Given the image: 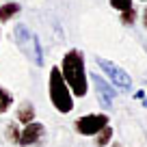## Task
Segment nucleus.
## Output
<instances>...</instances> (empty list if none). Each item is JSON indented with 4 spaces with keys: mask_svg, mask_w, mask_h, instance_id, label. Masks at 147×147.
Returning a JSON list of instances; mask_svg holds the SVG:
<instances>
[{
    "mask_svg": "<svg viewBox=\"0 0 147 147\" xmlns=\"http://www.w3.org/2000/svg\"><path fill=\"white\" fill-rule=\"evenodd\" d=\"M61 74H63L67 87L71 89L74 97H84L89 93V74L87 65H84V54L78 48H71L63 54L59 65Z\"/></svg>",
    "mask_w": 147,
    "mask_h": 147,
    "instance_id": "nucleus-1",
    "label": "nucleus"
},
{
    "mask_svg": "<svg viewBox=\"0 0 147 147\" xmlns=\"http://www.w3.org/2000/svg\"><path fill=\"white\" fill-rule=\"evenodd\" d=\"M48 97H50V104L56 108V113H61V115H69L74 110V100L76 97H74L71 89L65 82L59 65L52 67L50 74H48Z\"/></svg>",
    "mask_w": 147,
    "mask_h": 147,
    "instance_id": "nucleus-2",
    "label": "nucleus"
},
{
    "mask_svg": "<svg viewBox=\"0 0 147 147\" xmlns=\"http://www.w3.org/2000/svg\"><path fill=\"white\" fill-rule=\"evenodd\" d=\"M13 41L15 46L22 50V54L30 61L32 65L37 67H43V48H41V41L39 37L26 26V24H15L13 26Z\"/></svg>",
    "mask_w": 147,
    "mask_h": 147,
    "instance_id": "nucleus-3",
    "label": "nucleus"
},
{
    "mask_svg": "<svg viewBox=\"0 0 147 147\" xmlns=\"http://www.w3.org/2000/svg\"><path fill=\"white\" fill-rule=\"evenodd\" d=\"M95 65L102 69V74L106 76V80H108L117 91H130V89H132V78H130V74L125 71L123 67H119L117 63L104 59V56H95Z\"/></svg>",
    "mask_w": 147,
    "mask_h": 147,
    "instance_id": "nucleus-4",
    "label": "nucleus"
},
{
    "mask_svg": "<svg viewBox=\"0 0 147 147\" xmlns=\"http://www.w3.org/2000/svg\"><path fill=\"white\" fill-rule=\"evenodd\" d=\"M108 123H110V117L106 113H89V115H82L74 121V130L80 136H95Z\"/></svg>",
    "mask_w": 147,
    "mask_h": 147,
    "instance_id": "nucleus-5",
    "label": "nucleus"
},
{
    "mask_svg": "<svg viewBox=\"0 0 147 147\" xmlns=\"http://www.w3.org/2000/svg\"><path fill=\"white\" fill-rule=\"evenodd\" d=\"M89 80H91L93 87H95L100 106H102V108H113V102H115V97H117V89L113 87V84H110L104 76H100L97 71H91V74H89Z\"/></svg>",
    "mask_w": 147,
    "mask_h": 147,
    "instance_id": "nucleus-6",
    "label": "nucleus"
},
{
    "mask_svg": "<svg viewBox=\"0 0 147 147\" xmlns=\"http://www.w3.org/2000/svg\"><path fill=\"white\" fill-rule=\"evenodd\" d=\"M46 125L39 123V121H32V123L24 125L22 128V136H20V145L22 147H43L46 143Z\"/></svg>",
    "mask_w": 147,
    "mask_h": 147,
    "instance_id": "nucleus-7",
    "label": "nucleus"
},
{
    "mask_svg": "<svg viewBox=\"0 0 147 147\" xmlns=\"http://www.w3.org/2000/svg\"><path fill=\"white\" fill-rule=\"evenodd\" d=\"M37 117V110H35V104L32 102H22V104L18 106V110H15V121L22 125H28L32 123Z\"/></svg>",
    "mask_w": 147,
    "mask_h": 147,
    "instance_id": "nucleus-8",
    "label": "nucleus"
},
{
    "mask_svg": "<svg viewBox=\"0 0 147 147\" xmlns=\"http://www.w3.org/2000/svg\"><path fill=\"white\" fill-rule=\"evenodd\" d=\"M20 11H22V5H20V2H13V0L2 2V5H0V24H9L11 20H15L20 15Z\"/></svg>",
    "mask_w": 147,
    "mask_h": 147,
    "instance_id": "nucleus-9",
    "label": "nucleus"
},
{
    "mask_svg": "<svg viewBox=\"0 0 147 147\" xmlns=\"http://www.w3.org/2000/svg\"><path fill=\"white\" fill-rule=\"evenodd\" d=\"M20 136H22V128H20L18 121H9L5 128V138L13 145H20Z\"/></svg>",
    "mask_w": 147,
    "mask_h": 147,
    "instance_id": "nucleus-10",
    "label": "nucleus"
},
{
    "mask_svg": "<svg viewBox=\"0 0 147 147\" xmlns=\"http://www.w3.org/2000/svg\"><path fill=\"white\" fill-rule=\"evenodd\" d=\"M93 138H95V147H108L110 141H113V128H110V123L106 128H102Z\"/></svg>",
    "mask_w": 147,
    "mask_h": 147,
    "instance_id": "nucleus-11",
    "label": "nucleus"
},
{
    "mask_svg": "<svg viewBox=\"0 0 147 147\" xmlns=\"http://www.w3.org/2000/svg\"><path fill=\"white\" fill-rule=\"evenodd\" d=\"M11 106H13V95L5 87H0V115H5Z\"/></svg>",
    "mask_w": 147,
    "mask_h": 147,
    "instance_id": "nucleus-12",
    "label": "nucleus"
},
{
    "mask_svg": "<svg viewBox=\"0 0 147 147\" xmlns=\"http://www.w3.org/2000/svg\"><path fill=\"white\" fill-rule=\"evenodd\" d=\"M119 20H121V24H123V26H134V24H136V20H138V11L134 9H128V11H121L119 13Z\"/></svg>",
    "mask_w": 147,
    "mask_h": 147,
    "instance_id": "nucleus-13",
    "label": "nucleus"
},
{
    "mask_svg": "<svg viewBox=\"0 0 147 147\" xmlns=\"http://www.w3.org/2000/svg\"><path fill=\"white\" fill-rule=\"evenodd\" d=\"M108 2H110V7H113L115 11H119V13L134 7V0H108Z\"/></svg>",
    "mask_w": 147,
    "mask_h": 147,
    "instance_id": "nucleus-14",
    "label": "nucleus"
},
{
    "mask_svg": "<svg viewBox=\"0 0 147 147\" xmlns=\"http://www.w3.org/2000/svg\"><path fill=\"white\" fill-rule=\"evenodd\" d=\"M141 22H143V26H145V30H147V5H145V9H143V13H141Z\"/></svg>",
    "mask_w": 147,
    "mask_h": 147,
    "instance_id": "nucleus-15",
    "label": "nucleus"
},
{
    "mask_svg": "<svg viewBox=\"0 0 147 147\" xmlns=\"http://www.w3.org/2000/svg\"><path fill=\"white\" fill-rule=\"evenodd\" d=\"M141 102H143V106H145V108H147V93H145V97H143Z\"/></svg>",
    "mask_w": 147,
    "mask_h": 147,
    "instance_id": "nucleus-16",
    "label": "nucleus"
},
{
    "mask_svg": "<svg viewBox=\"0 0 147 147\" xmlns=\"http://www.w3.org/2000/svg\"><path fill=\"white\" fill-rule=\"evenodd\" d=\"M141 2H147V0H141Z\"/></svg>",
    "mask_w": 147,
    "mask_h": 147,
    "instance_id": "nucleus-17",
    "label": "nucleus"
},
{
    "mask_svg": "<svg viewBox=\"0 0 147 147\" xmlns=\"http://www.w3.org/2000/svg\"><path fill=\"white\" fill-rule=\"evenodd\" d=\"M0 37H2V30H0Z\"/></svg>",
    "mask_w": 147,
    "mask_h": 147,
    "instance_id": "nucleus-18",
    "label": "nucleus"
}]
</instances>
